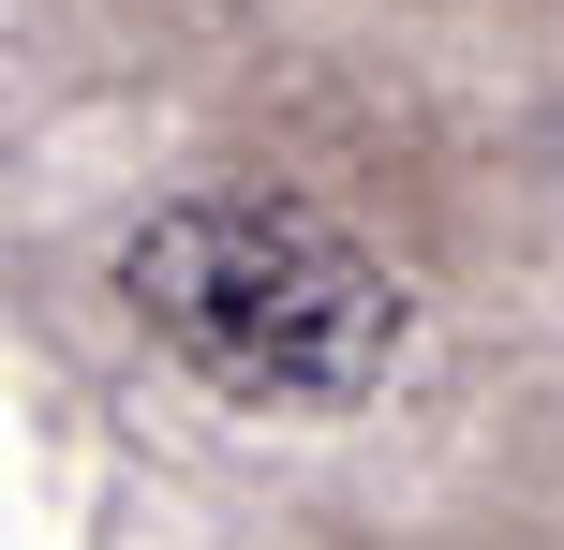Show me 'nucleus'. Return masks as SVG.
<instances>
[{
	"label": "nucleus",
	"mask_w": 564,
	"mask_h": 550,
	"mask_svg": "<svg viewBox=\"0 0 564 550\" xmlns=\"http://www.w3.org/2000/svg\"><path fill=\"white\" fill-rule=\"evenodd\" d=\"M119 298L149 313V343L178 373H208L224 402H268V417H341L387 387L401 298L387 254L327 224V208H282V194H178L119 238Z\"/></svg>",
	"instance_id": "obj_1"
}]
</instances>
